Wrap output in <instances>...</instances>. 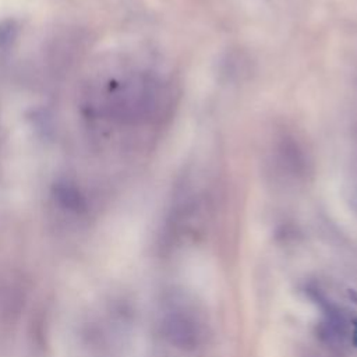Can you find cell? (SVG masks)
<instances>
[{"mask_svg": "<svg viewBox=\"0 0 357 357\" xmlns=\"http://www.w3.org/2000/svg\"><path fill=\"white\" fill-rule=\"evenodd\" d=\"M18 33V26L15 21L7 20L0 22V52L7 50L15 40Z\"/></svg>", "mask_w": 357, "mask_h": 357, "instance_id": "3", "label": "cell"}, {"mask_svg": "<svg viewBox=\"0 0 357 357\" xmlns=\"http://www.w3.org/2000/svg\"><path fill=\"white\" fill-rule=\"evenodd\" d=\"M347 297L354 303V304H357V291L356 290H347Z\"/></svg>", "mask_w": 357, "mask_h": 357, "instance_id": "4", "label": "cell"}, {"mask_svg": "<svg viewBox=\"0 0 357 357\" xmlns=\"http://www.w3.org/2000/svg\"><path fill=\"white\" fill-rule=\"evenodd\" d=\"M54 199L60 206L75 213H81L86 209V201L82 192L70 181H57L53 187Z\"/></svg>", "mask_w": 357, "mask_h": 357, "instance_id": "2", "label": "cell"}, {"mask_svg": "<svg viewBox=\"0 0 357 357\" xmlns=\"http://www.w3.org/2000/svg\"><path fill=\"white\" fill-rule=\"evenodd\" d=\"M305 294L322 311V332L328 342L337 343L339 346L353 344L357 347V318L329 300L318 287L307 286Z\"/></svg>", "mask_w": 357, "mask_h": 357, "instance_id": "1", "label": "cell"}]
</instances>
